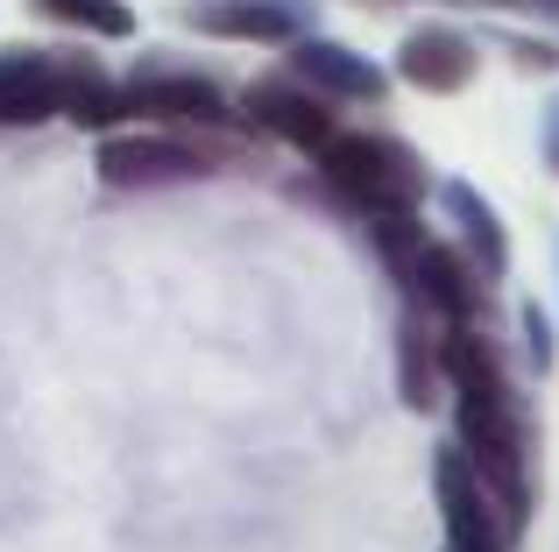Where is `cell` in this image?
I'll return each instance as SVG.
<instances>
[{"label": "cell", "mask_w": 559, "mask_h": 552, "mask_svg": "<svg viewBox=\"0 0 559 552\" xmlns=\"http://www.w3.org/2000/svg\"><path fill=\"white\" fill-rule=\"evenodd\" d=\"M312 164L326 178V192L347 213H361V220L369 213H418V199H425V164L396 135H333Z\"/></svg>", "instance_id": "6da1fadb"}, {"label": "cell", "mask_w": 559, "mask_h": 552, "mask_svg": "<svg viewBox=\"0 0 559 552\" xmlns=\"http://www.w3.org/2000/svg\"><path fill=\"white\" fill-rule=\"evenodd\" d=\"M99 184L107 192H156V184H199L219 170L213 142H191V135H107L93 156Z\"/></svg>", "instance_id": "7a4b0ae2"}, {"label": "cell", "mask_w": 559, "mask_h": 552, "mask_svg": "<svg viewBox=\"0 0 559 552\" xmlns=\"http://www.w3.org/2000/svg\"><path fill=\"white\" fill-rule=\"evenodd\" d=\"M432 489H439V517H447V545H461V552L503 545V511H496L489 482L467 468L461 446H439L432 454Z\"/></svg>", "instance_id": "3957f363"}, {"label": "cell", "mask_w": 559, "mask_h": 552, "mask_svg": "<svg viewBox=\"0 0 559 552\" xmlns=\"http://www.w3.org/2000/svg\"><path fill=\"white\" fill-rule=\"evenodd\" d=\"M241 107H248V121L262 128V135H276V142H290V149H305V156H319L341 128H333V99H319L312 85H298L284 71V79H255L241 93Z\"/></svg>", "instance_id": "277c9868"}, {"label": "cell", "mask_w": 559, "mask_h": 552, "mask_svg": "<svg viewBox=\"0 0 559 552\" xmlns=\"http://www.w3.org/2000/svg\"><path fill=\"white\" fill-rule=\"evenodd\" d=\"M284 50H290V79L312 85L333 107H369V99L390 93V71L369 64L361 50H347V43H333V36H298V43H284Z\"/></svg>", "instance_id": "5b68a950"}, {"label": "cell", "mask_w": 559, "mask_h": 552, "mask_svg": "<svg viewBox=\"0 0 559 552\" xmlns=\"http://www.w3.org/2000/svg\"><path fill=\"white\" fill-rule=\"evenodd\" d=\"M128 113H156V121H185V128H227L234 107L213 79L199 71H170V64H142L135 79H121Z\"/></svg>", "instance_id": "8992f818"}, {"label": "cell", "mask_w": 559, "mask_h": 552, "mask_svg": "<svg viewBox=\"0 0 559 552\" xmlns=\"http://www.w3.org/2000/svg\"><path fill=\"white\" fill-rule=\"evenodd\" d=\"M481 290H489V284L475 276V263H467L461 249H447V241H425L418 263H411V276H404V298L418 304L425 319H439V326H475Z\"/></svg>", "instance_id": "52a82bcc"}, {"label": "cell", "mask_w": 559, "mask_h": 552, "mask_svg": "<svg viewBox=\"0 0 559 552\" xmlns=\"http://www.w3.org/2000/svg\"><path fill=\"white\" fill-rule=\"evenodd\" d=\"M481 71V50L467 28H447V22H425L404 36V50H396V79L418 85V93H467Z\"/></svg>", "instance_id": "ba28073f"}, {"label": "cell", "mask_w": 559, "mask_h": 552, "mask_svg": "<svg viewBox=\"0 0 559 552\" xmlns=\"http://www.w3.org/2000/svg\"><path fill=\"white\" fill-rule=\"evenodd\" d=\"M305 22H312L305 0H191L185 8V28L234 43H298Z\"/></svg>", "instance_id": "9c48e42d"}, {"label": "cell", "mask_w": 559, "mask_h": 552, "mask_svg": "<svg viewBox=\"0 0 559 552\" xmlns=\"http://www.w3.org/2000/svg\"><path fill=\"white\" fill-rule=\"evenodd\" d=\"M439 199H447V220H453V235H461V255L475 263V276H481V284L503 276L510 269V235H503V220H496V206L467 178H447Z\"/></svg>", "instance_id": "30bf717a"}, {"label": "cell", "mask_w": 559, "mask_h": 552, "mask_svg": "<svg viewBox=\"0 0 559 552\" xmlns=\"http://www.w3.org/2000/svg\"><path fill=\"white\" fill-rule=\"evenodd\" d=\"M439 319H425L418 304L404 298V319H396V383H404L411 411H439L447 397V369H439Z\"/></svg>", "instance_id": "8fae6325"}, {"label": "cell", "mask_w": 559, "mask_h": 552, "mask_svg": "<svg viewBox=\"0 0 559 552\" xmlns=\"http://www.w3.org/2000/svg\"><path fill=\"white\" fill-rule=\"evenodd\" d=\"M50 113H64V79H57L50 57L36 50L0 57V128H36Z\"/></svg>", "instance_id": "7c38bea8"}, {"label": "cell", "mask_w": 559, "mask_h": 552, "mask_svg": "<svg viewBox=\"0 0 559 552\" xmlns=\"http://www.w3.org/2000/svg\"><path fill=\"white\" fill-rule=\"evenodd\" d=\"M57 79H64V113L79 128H99V135H107L114 121H128V93L114 79H99V71H85V64H57Z\"/></svg>", "instance_id": "4fadbf2b"}, {"label": "cell", "mask_w": 559, "mask_h": 552, "mask_svg": "<svg viewBox=\"0 0 559 552\" xmlns=\"http://www.w3.org/2000/svg\"><path fill=\"white\" fill-rule=\"evenodd\" d=\"M28 8H36L43 22L85 28V36H114V43L135 36V8H128V0H28Z\"/></svg>", "instance_id": "5bb4252c"}, {"label": "cell", "mask_w": 559, "mask_h": 552, "mask_svg": "<svg viewBox=\"0 0 559 552\" xmlns=\"http://www.w3.org/2000/svg\"><path fill=\"white\" fill-rule=\"evenodd\" d=\"M369 241H376V255H382V263H390L396 290H404V276H411V263H418V249H425L418 213H369Z\"/></svg>", "instance_id": "9a60e30c"}, {"label": "cell", "mask_w": 559, "mask_h": 552, "mask_svg": "<svg viewBox=\"0 0 559 552\" xmlns=\"http://www.w3.org/2000/svg\"><path fill=\"white\" fill-rule=\"evenodd\" d=\"M524 355H532V369L546 375L552 369V319H546V304H524Z\"/></svg>", "instance_id": "2e32d148"}, {"label": "cell", "mask_w": 559, "mask_h": 552, "mask_svg": "<svg viewBox=\"0 0 559 552\" xmlns=\"http://www.w3.org/2000/svg\"><path fill=\"white\" fill-rule=\"evenodd\" d=\"M503 50H510V57H518V64H524V71H559V50H552V43H538V36H510V43H503Z\"/></svg>", "instance_id": "e0dca14e"}, {"label": "cell", "mask_w": 559, "mask_h": 552, "mask_svg": "<svg viewBox=\"0 0 559 552\" xmlns=\"http://www.w3.org/2000/svg\"><path fill=\"white\" fill-rule=\"evenodd\" d=\"M538 156H546V170L559 178V93L546 99V113H538Z\"/></svg>", "instance_id": "ac0fdd59"}, {"label": "cell", "mask_w": 559, "mask_h": 552, "mask_svg": "<svg viewBox=\"0 0 559 552\" xmlns=\"http://www.w3.org/2000/svg\"><path fill=\"white\" fill-rule=\"evenodd\" d=\"M538 8H546V14H552V22H559V0H538Z\"/></svg>", "instance_id": "d6986e66"}, {"label": "cell", "mask_w": 559, "mask_h": 552, "mask_svg": "<svg viewBox=\"0 0 559 552\" xmlns=\"http://www.w3.org/2000/svg\"><path fill=\"white\" fill-rule=\"evenodd\" d=\"M447 552H461V545H447Z\"/></svg>", "instance_id": "ffe728a7"}, {"label": "cell", "mask_w": 559, "mask_h": 552, "mask_svg": "<svg viewBox=\"0 0 559 552\" xmlns=\"http://www.w3.org/2000/svg\"><path fill=\"white\" fill-rule=\"evenodd\" d=\"M503 8H510V0H503Z\"/></svg>", "instance_id": "44dd1931"}]
</instances>
